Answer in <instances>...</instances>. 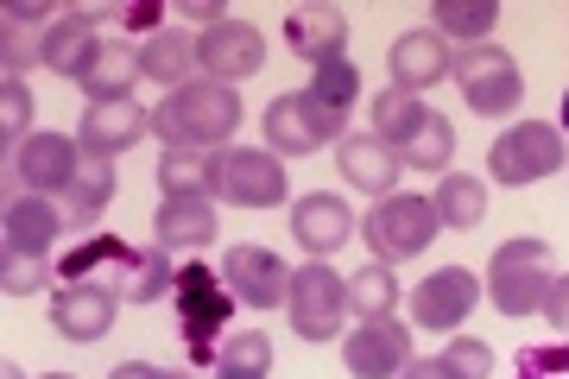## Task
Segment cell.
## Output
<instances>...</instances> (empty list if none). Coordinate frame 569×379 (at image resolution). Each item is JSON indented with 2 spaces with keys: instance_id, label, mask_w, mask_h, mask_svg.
<instances>
[{
  "instance_id": "4316f807",
  "label": "cell",
  "mask_w": 569,
  "mask_h": 379,
  "mask_svg": "<svg viewBox=\"0 0 569 379\" xmlns=\"http://www.w3.org/2000/svg\"><path fill=\"white\" fill-rule=\"evenodd\" d=\"M430 209H437V221H443V228L468 235V228H481V221H488V183L468 178V171H443L437 197H430Z\"/></svg>"
},
{
  "instance_id": "4dcf8cb0",
  "label": "cell",
  "mask_w": 569,
  "mask_h": 379,
  "mask_svg": "<svg viewBox=\"0 0 569 379\" xmlns=\"http://www.w3.org/2000/svg\"><path fill=\"white\" fill-rule=\"evenodd\" d=\"M493 20H500L493 0H437V7H430V32L462 39V44H488Z\"/></svg>"
},
{
  "instance_id": "9a60e30c",
  "label": "cell",
  "mask_w": 569,
  "mask_h": 379,
  "mask_svg": "<svg viewBox=\"0 0 569 379\" xmlns=\"http://www.w3.org/2000/svg\"><path fill=\"white\" fill-rule=\"evenodd\" d=\"M342 360H348V373L355 379H399L411 367L406 322H392V317L355 322V336H342Z\"/></svg>"
},
{
  "instance_id": "ac0fdd59",
  "label": "cell",
  "mask_w": 569,
  "mask_h": 379,
  "mask_svg": "<svg viewBox=\"0 0 569 379\" xmlns=\"http://www.w3.org/2000/svg\"><path fill=\"white\" fill-rule=\"evenodd\" d=\"M133 253H140V247H127V240H114V235H89V240H77V247H63L58 285H114V291H127Z\"/></svg>"
},
{
  "instance_id": "74e56055",
  "label": "cell",
  "mask_w": 569,
  "mask_h": 379,
  "mask_svg": "<svg viewBox=\"0 0 569 379\" xmlns=\"http://www.w3.org/2000/svg\"><path fill=\"white\" fill-rule=\"evenodd\" d=\"M449 159H456V133H449V120L437 114L425 133L411 140V152L399 164H411V171H449Z\"/></svg>"
},
{
  "instance_id": "6da1fadb",
  "label": "cell",
  "mask_w": 569,
  "mask_h": 379,
  "mask_svg": "<svg viewBox=\"0 0 569 379\" xmlns=\"http://www.w3.org/2000/svg\"><path fill=\"white\" fill-rule=\"evenodd\" d=\"M234 127H241V96L209 77L164 89V101L152 108V133L164 140V152H228Z\"/></svg>"
},
{
  "instance_id": "52a82bcc",
  "label": "cell",
  "mask_w": 569,
  "mask_h": 379,
  "mask_svg": "<svg viewBox=\"0 0 569 379\" xmlns=\"http://www.w3.org/2000/svg\"><path fill=\"white\" fill-rule=\"evenodd\" d=\"M449 77L462 89L468 114H481V120H507L512 108H519V96H526L519 63H512V51H500V44H468Z\"/></svg>"
},
{
  "instance_id": "d590c367",
  "label": "cell",
  "mask_w": 569,
  "mask_h": 379,
  "mask_svg": "<svg viewBox=\"0 0 569 379\" xmlns=\"http://www.w3.org/2000/svg\"><path fill=\"white\" fill-rule=\"evenodd\" d=\"M0 133H7V159H13V140H32V89L20 77L0 82Z\"/></svg>"
},
{
  "instance_id": "8d00e7d4",
  "label": "cell",
  "mask_w": 569,
  "mask_h": 379,
  "mask_svg": "<svg viewBox=\"0 0 569 379\" xmlns=\"http://www.w3.org/2000/svg\"><path fill=\"white\" fill-rule=\"evenodd\" d=\"M0 26H7V32H0V63H7V77L26 82V70L44 63V32L39 26H13V20H0Z\"/></svg>"
},
{
  "instance_id": "d6a6232c",
  "label": "cell",
  "mask_w": 569,
  "mask_h": 379,
  "mask_svg": "<svg viewBox=\"0 0 569 379\" xmlns=\"http://www.w3.org/2000/svg\"><path fill=\"white\" fill-rule=\"evenodd\" d=\"M348 310L355 322H373V317H392L399 310V279H392V266H361L355 279H348Z\"/></svg>"
},
{
  "instance_id": "3957f363",
  "label": "cell",
  "mask_w": 569,
  "mask_h": 379,
  "mask_svg": "<svg viewBox=\"0 0 569 379\" xmlns=\"http://www.w3.org/2000/svg\"><path fill=\"white\" fill-rule=\"evenodd\" d=\"M361 235H367V247H373V260H380V266H406V260H418L430 240L443 235V221H437L430 197L392 190V197H380L373 209H367Z\"/></svg>"
},
{
  "instance_id": "d6986e66",
  "label": "cell",
  "mask_w": 569,
  "mask_h": 379,
  "mask_svg": "<svg viewBox=\"0 0 569 379\" xmlns=\"http://www.w3.org/2000/svg\"><path fill=\"white\" fill-rule=\"evenodd\" d=\"M387 63H392V89H411V96H425L430 82H449V70H456L443 32H399Z\"/></svg>"
},
{
  "instance_id": "277c9868",
  "label": "cell",
  "mask_w": 569,
  "mask_h": 379,
  "mask_svg": "<svg viewBox=\"0 0 569 379\" xmlns=\"http://www.w3.org/2000/svg\"><path fill=\"white\" fill-rule=\"evenodd\" d=\"M488 298L500 317H531V310H545L550 285H557V272H550V247L545 240H507L500 253H493L488 266Z\"/></svg>"
},
{
  "instance_id": "bcb514c9",
  "label": "cell",
  "mask_w": 569,
  "mask_h": 379,
  "mask_svg": "<svg viewBox=\"0 0 569 379\" xmlns=\"http://www.w3.org/2000/svg\"><path fill=\"white\" fill-rule=\"evenodd\" d=\"M399 379H456V373H449V367H443V355H437V360H411V367H406Z\"/></svg>"
},
{
  "instance_id": "f6af8a7d",
  "label": "cell",
  "mask_w": 569,
  "mask_h": 379,
  "mask_svg": "<svg viewBox=\"0 0 569 379\" xmlns=\"http://www.w3.org/2000/svg\"><path fill=\"white\" fill-rule=\"evenodd\" d=\"M178 13H183V20H197L203 32H209V26H222V20H228V13H222V0H183Z\"/></svg>"
},
{
  "instance_id": "30bf717a",
  "label": "cell",
  "mask_w": 569,
  "mask_h": 379,
  "mask_svg": "<svg viewBox=\"0 0 569 379\" xmlns=\"http://www.w3.org/2000/svg\"><path fill=\"white\" fill-rule=\"evenodd\" d=\"M146 133H152V114H146L133 96H127V101H89L82 120H77L82 159H102V164H114L121 152H133Z\"/></svg>"
},
{
  "instance_id": "5bb4252c",
  "label": "cell",
  "mask_w": 569,
  "mask_h": 379,
  "mask_svg": "<svg viewBox=\"0 0 569 379\" xmlns=\"http://www.w3.org/2000/svg\"><path fill=\"white\" fill-rule=\"evenodd\" d=\"M222 279L234 291V303H247V310H279L291 298V266L272 247H228Z\"/></svg>"
},
{
  "instance_id": "7402d4cb",
  "label": "cell",
  "mask_w": 569,
  "mask_h": 379,
  "mask_svg": "<svg viewBox=\"0 0 569 379\" xmlns=\"http://www.w3.org/2000/svg\"><path fill=\"white\" fill-rule=\"evenodd\" d=\"M336 164H342V183H355V190H367V197H392V183H399V152H392L380 133H348L342 146H336Z\"/></svg>"
},
{
  "instance_id": "e575fe53",
  "label": "cell",
  "mask_w": 569,
  "mask_h": 379,
  "mask_svg": "<svg viewBox=\"0 0 569 379\" xmlns=\"http://www.w3.org/2000/svg\"><path fill=\"white\" fill-rule=\"evenodd\" d=\"M310 101H323L329 114H355V101H361V70H355V63H323V70H317V77H310Z\"/></svg>"
},
{
  "instance_id": "7a4b0ae2",
  "label": "cell",
  "mask_w": 569,
  "mask_h": 379,
  "mask_svg": "<svg viewBox=\"0 0 569 379\" xmlns=\"http://www.w3.org/2000/svg\"><path fill=\"white\" fill-rule=\"evenodd\" d=\"M171 310H178V336L183 348H190V367H216V355H222V329L228 317H234V291H228V279H216L203 260L178 266V285H171Z\"/></svg>"
},
{
  "instance_id": "9c48e42d",
  "label": "cell",
  "mask_w": 569,
  "mask_h": 379,
  "mask_svg": "<svg viewBox=\"0 0 569 379\" xmlns=\"http://www.w3.org/2000/svg\"><path fill=\"white\" fill-rule=\"evenodd\" d=\"M222 202L234 209H279L291 197V178H284L279 152H266V146H228L222 152Z\"/></svg>"
},
{
  "instance_id": "f1b7e54d",
  "label": "cell",
  "mask_w": 569,
  "mask_h": 379,
  "mask_svg": "<svg viewBox=\"0 0 569 379\" xmlns=\"http://www.w3.org/2000/svg\"><path fill=\"white\" fill-rule=\"evenodd\" d=\"M159 183L164 197H209V190H222V152H164Z\"/></svg>"
},
{
  "instance_id": "60d3db41",
  "label": "cell",
  "mask_w": 569,
  "mask_h": 379,
  "mask_svg": "<svg viewBox=\"0 0 569 379\" xmlns=\"http://www.w3.org/2000/svg\"><path fill=\"white\" fill-rule=\"evenodd\" d=\"M443 367H449L456 379H488V373H493V348H488V341L456 336V341L443 348Z\"/></svg>"
},
{
  "instance_id": "5b68a950",
  "label": "cell",
  "mask_w": 569,
  "mask_h": 379,
  "mask_svg": "<svg viewBox=\"0 0 569 379\" xmlns=\"http://www.w3.org/2000/svg\"><path fill=\"white\" fill-rule=\"evenodd\" d=\"M266 152L279 159H310L317 146L329 140H348V120L329 114L323 101H310V89H291V96H272L266 101Z\"/></svg>"
},
{
  "instance_id": "484cf974",
  "label": "cell",
  "mask_w": 569,
  "mask_h": 379,
  "mask_svg": "<svg viewBox=\"0 0 569 379\" xmlns=\"http://www.w3.org/2000/svg\"><path fill=\"white\" fill-rule=\"evenodd\" d=\"M140 77H146V70H140V44L108 39L102 51H96V63L82 70V82H77V89H82L89 101H127Z\"/></svg>"
},
{
  "instance_id": "b9f144b4",
  "label": "cell",
  "mask_w": 569,
  "mask_h": 379,
  "mask_svg": "<svg viewBox=\"0 0 569 379\" xmlns=\"http://www.w3.org/2000/svg\"><path fill=\"white\" fill-rule=\"evenodd\" d=\"M96 20H114L121 26V32H146V39H152V32H164V7L159 0H127V7H114V13H108V7H96Z\"/></svg>"
},
{
  "instance_id": "ba28073f",
  "label": "cell",
  "mask_w": 569,
  "mask_h": 379,
  "mask_svg": "<svg viewBox=\"0 0 569 379\" xmlns=\"http://www.w3.org/2000/svg\"><path fill=\"white\" fill-rule=\"evenodd\" d=\"M563 133L557 127H545V120H519V127H507L500 140H493V152H488V171H493V183H538V178H557L563 171Z\"/></svg>"
},
{
  "instance_id": "603a6c76",
  "label": "cell",
  "mask_w": 569,
  "mask_h": 379,
  "mask_svg": "<svg viewBox=\"0 0 569 379\" xmlns=\"http://www.w3.org/2000/svg\"><path fill=\"white\" fill-rule=\"evenodd\" d=\"M291 235H298V247L310 260H329L336 247L355 240V216H348L342 197H305V202H291Z\"/></svg>"
},
{
  "instance_id": "8fae6325",
  "label": "cell",
  "mask_w": 569,
  "mask_h": 379,
  "mask_svg": "<svg viewBox=\"0 0 569 379\" xmlns=\"http://www.w3.org/2000/svg\"><path fill=\"white\" fill-rule=\"evenodd\" d=\"M82 146L70 133H32L26 146H13V178L32 197H70V183L82 178Z\"/></svg>"
},
{
  "instance_id": "c3c4849f",
  "label": "cell",
  "mask_w": 569,
  "mask_h": 379,
  "mask_svg": "<svg viewBox=\"0 0 569 379\" xmlns=\"http://www.w3.org/2000/svg\"><path fill=\"white\" fill-rule=\"evenodd\" d=\"M563 133H569V96H563Z\"/></svg>"
},
{
  "instance_id": "d4e9b609",
  "label": "cell",
  "mask_w": 569,
  "mask_h": 379,
  "mask_svg": "<svg viewBox=\"0 0 569 379\" xmlns=\"http://www.w3.org/2000/svg\"><path fill=\"white\" fill-rule=\"evenodd\" d=\"M367 114H373V133H380V140H387L392 152H399V159H406L411 140H418L430 120H437V108H430L425 96H411V89H380Z\"/></svg>"
},
{
  "instance_id": "cb8c5ba5",
  "label": "cell",
  "mask_w": 569,
  "mask_h": 379,
  "mask_svg": "<svg viewBox=\"0 0 569 379\" xmlns=\"http://www.w3.org/2000/svg\"><path fill=\"white\" fill-rule=\"evenodd\" d=\"M152 235L159 247H209V240L222 235V221H216V202L209 197H164L159 216H152Z\"/></svg>"
},
{
  "instance_id": "4fadbf2b",
  "label": "cell",
  "mask_w": 569,
  "mask_h": 379,
  "mask_svg": "<svg viewBox=\"0 0 569 379\" xmlns=\"http://www.w3.org/2000/svg\"><path fill=\"white\" fill-rule=\"evenodd\" d=\"M197 70H203L209 82H228V89H234V82L266 70V39L241 20L209 26V32H197Z\"/></svg>"
},
{
  "instance_id": "ab89813d",
  "label": "cell",
  "mask_w": 569,
  "mask_h": 379,
  "mask_svg": "<svg viewBox=\"0 0 569 379\" xmlns=\"http://www.w3.org/2000/svg\"><path fill=\"white\" fill-rule=\"evenodd\" d=\"M512 379H569V341H545V348H526Z\"/></svg>"
},
{
  "instance_id": "836d02e7",
  "label": "cell",
  "mask_w": 569,
  "mask_h": 379,
  "mask_svg": "<svg viewBox=\"0 0 569 379\" xmlns=\"http://www.w3.org/2000/svg\"><path fill=\"white\" fill-rule=\"evenodd\" d=\"M272 373V341L266 336H222L216 379H266Z\"/></svg>"
},
{
  "instance_id": "ee69618b",
  "label": "cell",
  "mask_w": 569,
  "mask_h": 379,
  "mask_svg": "<svg viewBox=\"0 0 569 379\" xmlns=\"http://www.w3.org/2000/svg\"><path fill=\"white\" fill-rule=\"evenodd\" d=\"M545 317H550V329H557V336H569V279H557V285H550Z\"/></svg>"
},
{
  "instance_id": "ffe728a7",
  "label": "cell",
  "mask_w": 569,
  "mask_h": 379,
  "mask_svg": "<svg viewBox=\"0 0 569 379\" xmlns=\"http://www.w3.org/2000/svg\"><path fill=\"white\" fill-rule=\"evenodd\" d=\"M284 44H291L310 70L342 63L348 58V20L336 7H291V13H284Z\"/></svg>"
},
{
  "instance_id": "44dd1931",
  "label": "cell",
  "mask_w": 569,
  "mask_h": 379,
  "mask_svg": "<svg viewBox=\"0 0 569 379\" xmlns=\"http://www.w3.org/2000/svg\"><path fill=\"white\" fill-rule=\"evenodd\" d=\"M102 20H96V7H77V13H58V26L44 32V70H58V77L82 82V70L96 63L102 51Z\"/></svg>"
},
{
  "instance_id": "f546056e",
  "label": "cell",
  "mask_w": 569,
  "mask_h": 379,
  "mask_svg": "<svg viewBox=\"0 0 569 379\" xmlns=\"http://www.w3.org/2000/svg\"><path fill=\"white\" fill-rule=\"evenodd\" d=\"M114 164H102V159H89L82 164V178L70 183V197H63V221H70V228H96V221H102V209L108 202H114Z\"/></svg>"
},
{
  "instance_id": "e0dca14e",
  "label": "cell",
  "mask_w": 569,
  "mask_h": 379,
  "mask_svg": "<svg viewBox=\"0 0 569 379\" xmlns=\"http://www.w3.org/2000/svg\"><path fill=\"white\" fill-rule=\"evenodd\" d=\"M114 310H121V291H108V285H58L51 291V329L63 341H102L114 329Z\"/></svg>"
},
{
  "instance_id": "83f0119b",
  "label": "cell",
  "mask_w": 569,
  "mask_h": 379,
  "mask_svg": "<svg viewBox=\"0 0 569 379\" xmlns=\"http://www.w3.org/2000/svg\"><path fill=\"white\" fill-rule=\"evenodd\" d=\"M140 70H146V82H171V89L197 82V39H183V32H152V39L140 44Z\"/></svg>"
},
{
  "instance_id": "681fc988",
  "label": "cell",
  "mask_w": 569,
  "mask_h": 379,
  "mask_svg": "<svg viewBox=\"0 0 569 379\" xmlns=\"http://www.w3.org/2000/svg\"><path fill=\"white\" fill-rule=\"evenodd\" d=\"M44 379H77V373H44Z\"/></svg>"
},
{
  "instance_id": "f35d334b",
  "label": "cell",
  "mask_w": 569,
  "mask_h": 379,
  "mask_svg": "<svg viewBox=\"0 0 569 379\" xmlns=\"http://www.w3.org/2000/svg\"><path fill=\"white\" fill-rule=\"evenodd\" d=\"M44 285H58L51 260H0V291H7V298H32Z\"/></svg>"
},
{
  "instance_id": "2e32d148",
  "label": "cell",
  "mask_w": 569,
  "mask_h": 379,
  "mask_svg": "<svg viewBox=\"0 0 569 379\" xmlns=\"http://www.w3.org/2000/svg\"><path fill=\"white\" fill-rule=\"evenodd\" d=\"M0 235H7V260H51V247L63 235V209L51 197H7V216H0Z\"/></svg>"
},
{
  "instance_id": "1f68e13d",
  "label": "cell",
  "mask_w": 569,
  "mask_h": 379,
  "mask_svg": "<svg viewBox=\"0 0 569 379\" xmlns=\"http://www.w3.org/2000/svg\"><path fill=\"white\" fill-rule=\"evenodd\" d=\"M171 285H178V266H171V247H140L133 253V272H127V291H121V303H159V298H171Z\"/></svg>"
},
{
  "instance_id": "7c38bea8",
  "label": "cell",
  "mask_w": 569,
  "mask_h": 379,
  "mask_svg": "<svg viewBox=\"0 0 569 379\" xmlns=\"http://www.w3.org/2000/svg\"><path fill=\"white\" fill-rule=\"evenodd\" d=\"M475 303H481V279H475L468 266H437V272L411 291L418 329H430V336H456V329L475 317Z\"/></svg>"
},
{
  "instance_id": "7dc6e473",
  "label": "cell",
  "mask_w": 569,
  "mask_h": 379,
  "mask_svg": "<svg viewBox=\"0 0 569 379\" xmlns=\"http://www.w3.org/2000/svg\"><path fill=\"white\" fill-rule=\"evenodd\" d=\"M0 379H26V373H20V367H13V360H7V373H0Z\"/></svg>"
},
{
  "instance_id": "7bdbcfd3",
  "label": "cell",
  "mask_w": 569,
  "mask_h": 379,
  "mask_svg": "<svg viewBox=\"0 0 569 379\" xmlns=\"http://www.w3.org/2000/svg\"><path fill=\"white\" fill-rule=\"evenodd\" d=\"M108 379H190L183 367H152V360H121Z\"/></svg>"
},
{
  "instance_id": "8992f818",
  "label": "cell",
  "mask_w": 569,
  "mask_h": 379,
  "mask_svg": "<svg viewBox=\"0 0 569 379\" xmlns=\"http://www.w3.org/2000/svg\"><path fill=\"white\" fill-rule=\"evenodd\" d=\"M284 310H291V336H305L310 348H317V341H336L342 336V317H348V279L329 260L298 266Z\"/></svg>"
}]
</instances>
